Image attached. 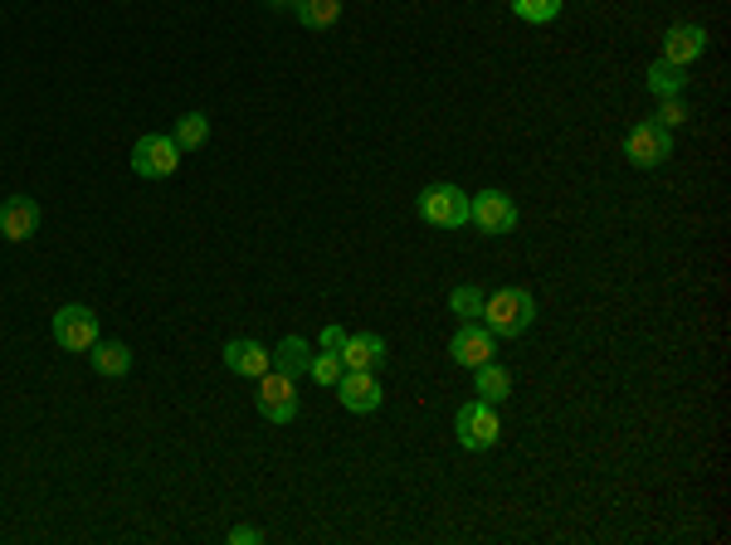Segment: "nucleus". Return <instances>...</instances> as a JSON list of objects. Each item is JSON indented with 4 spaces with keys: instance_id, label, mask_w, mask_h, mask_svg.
Instances as JSON below:
<instances>
[{
    "instance_id": "nucleus-7",
    "label": "nucleus",
    "mask_w": 731,
    "mask_h": 545,
    "mask_svg": "<svg viewBox=\"0 0 731 545\" xmlns=\"http://www.w3.org/2000/svg\"><path fill=\"white\" fill-rule=\"evenodd\" d=\"M624 156L634 162L639 170H654L663 166L673 156V136L668 127H658V122H639L634 132H629V142H624Z\"/></svg>"
},
{
    "instance_id": "nucleus-1",
    "label": "nucleus",
    "mask_w": 731,
    "mask_h": 545,
    "mask_svg": "<svg viewBox=\"0 0 731 545\" xmlns=\"http://www.w3.org/2000/svg\"><path fill=\"white\" fill-rule=\"evenodd\" d=\"M536 316V298L527 288H502L492 298H483V322L492 336H522Z\"/></svg>"
},
{
    "instance_id": "nucleus-9",
    "label": "nucleus",
    "mask_w": 731,
    "mask_h": 545,
    "mask_svg": "<svg viewBox=\"0 0 731 545\" xmlns=\"http://www.w3.org/2000/svg\"><path fill=\"white\" fill-rule=\"evenodd\" d=\"M332 390L352 414H376L380 409V380L370 370H342V380H336Z\"/></svg>"
},
{
    "instance_id": "nucleus-13",
    "label": "nucleus",
    "mask_w": 731,
    "mask_h": 545,
    "mask_svg": "<svg viewBox=\"0 0 731 545\" xmlns=\"http://www.w3.org/2000/svg\"><path fill=\"white\" fill-rule=\"evenodd\" d=\"M702 49H707V30L702 25H673L668 34H663V59L678 64V68L702 59Z\"/></svg>"
},
{
    "instance_id": "nucleus-17",
    "label": "nucleus",
    "mask_w": 731,
    "mask_h": 545,
    "mask_svg": "<svg viewBox=\"0 0 731 545\" xmlns=\"http://www.w3.org/2000/svg\"><path fill=\"white\" fill-rule=\"evenodd\" d=\"M292 10L308 30H332L342 20V0H292Z\"/></svg>"
},
{
    "instance_id": "nucleus-8",
    "label": "nucleus",
    "mask_w": 731,
    "mask_h": 545,
    "mask_svg": "<svg viewBox=\"0 0 731 545\" xmlns=\"http://www.w3.org/2000/svg\"><path fill=\"white\" fill-rule=\"evenodd\" d=\"M54 341H59L64 351H88L98 341V312H88V307H59L54 312Z\"/></svg>"
},
{
    "instance_id": "nucleus-27",
    "label": "nucleus",
    "mask_w": 731,
    "mask_h": 545,
    "mask_svg": "<svg viewBox=\"0 0 731 545\" xmlns=\"http://www.w3.org/2000/svg\"><path fill=\"white\" fill-rule=\"evenodd\" d=\"M268 5H292V0H268Z\"/></svg>"
},
{
    "instance_id": "nucleus-2",
    "label": "nucleus",
    "mask_w": 731,
    "mask_h": 545,
    "mask_svg": "<svg viewBox=\"0 0 731 545\" xmlns=\"http://www.w3.org/2000/svg\"><path fill=\"white\" fill-rule=\"evenodd\" d=\"M254 404H258V414H264L268 424H292V419H298V390H292V375L268 366L264 375H258Z\"/></svg>"
},
{
    "instance_id": "nucleus-18",
    "label": "nucleus",
    "mask_w": 731,
    "mask_h": 545,
    "mask_svg": "<svg viewBox=\"0 0 731 545\" xmlns=\"http://www.w3.org/2000/svg\"><path fill=\"white\" fill-rule=\"evenodd\" d=\"M508 394H512V375L502 366H492V360H483L478 366V400L498 404V400H508Z\"/></svg>"
},
{
    "instance_id": "nucleus-26",
    "label": "nucleus",
    "mask_w": 731,
    "mask_h": 545,
    "mask_svg": "<svg viewBox=\"0 0 731 545\" xmlns=\"http://www.w3.org/2000/svg\"><path fill=\"white\" fill-rule=\"evenodd\" d=\"M318 346H322V351H342V346H346V332H342V326H322Z\"/></svg>"
},
{
    "instance_id": "nucleus-4",
    "label": "nucleus",
    "mask_w": 731,
    "mask_h": 545,
    "mask_svg": "<svg viewBox=\"0 0 731 545\" xmlns=\"http://www.w3.org/2000/svg\"><path fill=\"white\" fill-rule=\"evenodd\" d=\"M420 220L439 230H464L468 224V196L458 186H424L420 190Z\"/></svg>"
},
{
    "instance_id": "nucleus-5",
    "label": "nucleus",
    "mask_w": 731,
    "mask_h": 545,
    "mask_svg": "<svg viewBox=\"0 0 731 545\" xmlns=\"http://www.w3.org/2000/svg\"><path fill=\"white\" fill-rule=\"evenodd\" d=\"M454 429H458V443H464L468 453H483V448H492V443H498V434H502V424H498V409H492L488 400H474V404H464V409H458Z\"/></svg>"
},
{
    "instance_id": "nucleus-20",
    "label": "nucleus",
    "mask_w": 731,
    "mask_h": 545,
    "mask_svg": "<svg viewBox=\"0 0 731 545\" xmlns=\"http://www.w3.org/2000/svg\"><path fill=\"white\" fill-rule=\"evenodd\" d=\"M649 88H654L658 98H678L683 88H688V78H683V68H678V64L658 59V64H649Z\"/></svg>"
},
{
    "instance_id": "nucleus-22",
    "label": "nucleus",
    "mask_w": 731,
    "mask_h": 545,
    "mask_svg": "<svg viewBox=\"0 0 731 545\" xmlns=\"http://www.w3.org/2000/svg\"><path fill=\"white\" fill-rule=\"evenodd\" d=\"M512 10L522 20H532V25H546V20L561 15V0H512Z\"/></svg>"
},
{
    "instance_id": "nucleus-23",
    "label": "nucleus",
    "mask_w": 731,
    "mask_h": 545,
    "mask_svg": "<svg viewBox=\"0 0 731 545\" xmlns=\"http://www.w3.org/2000/svg\"><path fill=\"white\" fill-rule=\"evenodd\" d=\"M342 356H336V351H322V356H312V366H308V375H312V380H318V385H336V380H342Z\"/></svg>"
},
{
    "instance_id": "nucleus-12",
    "label": "nucleus",
    "mask_w": 731,
    "mask_h": 545,
    "mask_svg": "<svg viewBox=\"0 0 731 545\" xmlns=\"http://www.w3.org/2000/svg\"><path fill=\"white\" fill-rule=\"evenodd\" d=\"M224 366H230L234 375H250V380H258V375L274 366V351L258 346L254 336H240V341H230V346H224Z\"/></svg>"
},
{
    "instance_id": "nucleus-6",
    "label": "nucleus",
    "mask_w": 731,
    "mask_h": 545,
    "mask_svg": "<svg viewBox=\"0 0 731 545\" xmlns=\"http://www.w3.org/2000/svg\"><path fill=\"white\" fill-rule=\"evenodd\" d=\"M468 220L478 224L483 234H512L517 230V204L508 190H478L468 200Z\"/></svg>"
},
{
    "instance_id": "nucleus-14",
    "label": "nucleus",
    "mask_w": 731,
    "mask_h": 545,
    "mask_svg": "<svg viewBox=\"0 0 731 545\" xmlns=\"http://www.w3.org/2000/svg\"><path fill=\"white\" fill-rule=\"evenodd\" d=\"M336 356H342V366H346V370H376L380 360H386V341L370 336V332L346 336V346L336 351Z\"/></svg>"
},
{
    "instance_id": "nucleus-11",
    "label": "nucleus",
    "mask_w": 731,
    "mask_h": 545,
    "mask_svg": "<svg viewBox=\"0 0 731 545\" xmlns=\"http://www.w3.org/2000/svg\"><path fill=\"white\" fill-rule=\"evenodd\" d=\"M35 230H40V204L30 196H10L0 204V234H5L10 244H25Z\"/></svg>"
},
{
    "instance_id": "nucleus-16",
    "label": "nucleus",
    "mask_w": 731,
    "mask_h": 545,
    "mask_svg": "<svg viewBox=\"0 0 731 545\" xmlns=\"http://www.w3.org/2000/svg\"><path fill=\"white\" fill-rule=\"evenodd\" d=\"M308 366H312V346L302 336H284L274 346V370H284V375L298 380V375H308Z\"/></svg>"
},
{
    "instance_id": "nucleus-25",
    "label": "nucleus",
    "mask_w": 731,
    "mask_h": 545,
    "mask_svg": "<svg viewBox=\"0 0 731 545\" xmlns=\"http://www.w3.org/2000/svg\"><path fill=\"white\" fill-rule=\"evenodd\" d=\"M230 545H264V531L258 526H230Z\"/></svg>"
},
{
    "instance_id": "nucleus-15",
    "label": "nucleus",
    "mask_w": 731,
    "mask_h": 545,
    "mask_svg": "<svg viewBox=\"0 0 731 545\" xmlns=\"http://www.w3.org/2000/svg\"><path fill=\"white\" fill-rule=\"evenodd\" d=\"M88 360H93V370L108 375V380H122V375L132 370V351L122 346V341H93V346H88Z\"/></svg>"
},
{
    "instance_id": "nucleus-3",
    "label": "nucleus",
    "mask_w": 731,
    "mask_h": 545,
    "mask_svg": "<svg viewBox=\"0 0 731 545\" xmlns=\"http://www.w3.org/2000/svg\"><path fill=\"white\" fill-rule=\"evenodd\" d=\"M176 166H181V146H176V136H166V132L137 136V146H132V170H137V176L166 180Z\"/></svg>"
},
{
    "instance_id": "nucleus-10",
    "label": "nucleus",
    "mask_w": 731,
    "mask_h": 545,
    "mask_svg": "<svg viewBox=\"0 0 731 545\" xmlns=\"http://www.w3.org/2000/svg\"><path fill=\"white\" fill-rule=\"evenodd\" d=\"M492 341H498V336H492L488 326H474V322H464V326H458V336L448 341V356H454L458 366L478 370L483 360H492Z\"/></svg>"
},
{
    "instance_id": "nucleus-24",
    "label": "nucleus",
    "mask_w": 731,
    "mask_h": 545,
    "mask_svg": "<svg viewBox=\"0 0 731 545\" xmlns=\"http://www.w3.org/2000/svg\"><path fill=\"white\" fill-rule=\"evenodd\" d=\"M678 122H688L683 98H658V127H678Z\"/></svg>"
},
{
    "instance_id": "nucleus-19",
    "label": "nucleus",
    "mask_w": 731,
    "mask_h": 545,
    "mask_svg": "<svg viewBox=\"0 0 731 545\" xmlns=\"http://www.w3.org/2000/svg\"><path fill=\"white\" fill-rule=\"evenodd\" d=\"M176 146H181V152H200V146L210 142V118L206 112H186L181 122H176Z\"/></svg>"
},
{
    "instance_id": "nucleus-21",
    "label": "nucleus",
    "mask_w": 731,
    "mask_h": 545,
    "mask_svg": "<svg viewBox=\"0 0 731 545\" xmlns=\"http://www.w3.org/2000/svg\"><path fill=\"white\" fill-rule=\"evenodd\" d=\"M448 307H454L458 322H478L483 316V288H474V282H464V288H454V298H448Z\"/></svg>"
}]
</instances>
